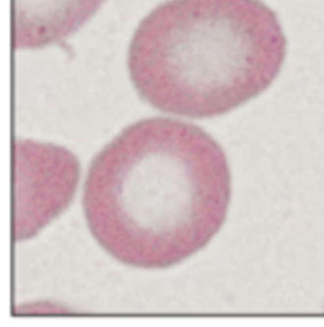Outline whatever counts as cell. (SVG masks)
I'll use <instances>...</instances> for the list:
<instances>
[{
    "instance_id": "obj_1",
    "label": "cell",
    "mask_w": 324,
    "mask_h": 327,
    "mask_svg": "<svg viewBox=\"0 0 324 327\" xmlns=\"http://www.w3.org/2000/svg\"><path fill=\"white\" fill-rule=\"evenodd\" d=\"M229 201L221 146L195 124L155 117L126 127L94 157L83 208L93 237L110 256L163 269L214 237Z\"/></svg>"
},
{
    "instance_id": "obj_2",
    "label": "cell",
    "mask_w": 324,
    "mask_h": 327,
    "mask_svg": "<svg viewBox=\"0 0 324 327\" xmlns=\"http://www.w3.org/2000/svg\"><path fill=\"white\" fill-rule=\"evenodd\" d=\"M285 55L280 22L259 0H167L133 35L128 70L154 108L212 118L265 92Z\"/></svg>"
},
{
    "instance_id": "obj_3",
    "label": "cell",
    "mask_w": 324,
    "mask_h": 327,
    "mask_svg": "<svg viewBox=\"0 0 324 327\" xmlns=\"http://www.w3.org/2000/svg\"><path fill=\"white\" fill-rule=\"evenodd\" d=\"M104 0H13L15 50L41 48L76 32Z\"/></svg>"
}]
</instances>
